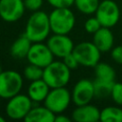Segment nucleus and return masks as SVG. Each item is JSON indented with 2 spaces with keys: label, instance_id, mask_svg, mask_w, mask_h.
<instances>
[{
  "label": "nucleus",
  "instance_id": "nucleus-11",
  "mask_svg": "<svg viewBox=\"0 0 122 122\" xmlns=\"http://www.w3.org/2000/svg\"><path fill=\"white\" fill-rule=\"evenodd\" d=\"M26 58L29 63L44 69L53 61L54 56L47 44L43 42H34L31 44Z\"/></svg>",
  "mask_w": 122,
  "mask_h": 122
},
{
  "label": "nucleus",
  "instance_id": "nucleus-29",
  "mask_svg": "<svg viewBox=\"0 0 122 122\" xmlns=\"http://www.w3.org/2000/svg\"><path fill=\"white\" fill-rule=\"evenodd\" d=\"M72 119L68 117L67 115L63 114L62 113H58V114H55V119H54V122H71Z\"/></svg>",
  "mask_w": 122,
  "mask_h": 122
},
{
  "label": "nucleus",
  "instance_id": "nucleus-5",
  "mask_svg": "<svg viewBox=\"0 0 122 122\" xmlns=\"http://www.w3.org/2000/svg\"><path fill=\"white\" fill-rule=\"evenodd\" d=\"M72 53L83 67L94 68L101 58V51L92 41H83L74 45Z\"/></svg>",
  "mask_w": 122,
  "mask_h": 122
},
{
  "label": "nucleus",
  "instance_id": "nucleus-13",
  "mask_svg": "<svg viewBox=\"0 0 122 122\" xmlns=\"http://www.w3.org/2000/svg\"><path fill=\"white\" fill-rule=\"evenodd\" d=\"M71 119L75 122L100 121V110L91 103L76 106V108L72 111Z\"/></svg>",
  "mask_w": 122,
  "mask_h": 122
},
{
  "label": "nucleus",
  "instance_id": "nucleus-32",
  "mask_svg": "<svg viewBox=\"0 0 122 122\" xmlns=\"http://www.w3.org/2000/svg\"><path fill=\"white\" fill-rule=\"evenodd\" d=\"M121 13H122V6H121Z\"/></svg>",
  "mask_w": 122,
  "mask_h": 122
},
{
  "label": "nucleus",
  "instance_id": "nucleus-2",
  "mask_svg": "<svg viewBox=\"0 0 122 122\" xmlns=\"http://www.w3.org/2000/svg\"><path fill=\"white\" fill-rule=\"evenodd\" d=\"M49 18L52 33L69 34L75 25V16L71 8H54Z\"/></svg>",
  "mask_w": 122,
  "mask_h": 122
},
{
  "label": "nucleus",
  "instance_id": "nucleus-12",
  "mask_svg": "<svg viewBox=\"0 0 122 122\" xmlns=\"http://www.w3.org/2000/svg\"><path fill=\"white\" fill-rule=\"evenodd\" d=\"M26 10L24 0H0V18L8 23L20 20Z\"/></svg>",
  "mask_w": 122,
  "mask_h": 122
},
{
  "label": "nucleus",
  "instance_id": "nucleus-6",
  "mask_svg": "<svg viewBox=\"0 0 122 122\" xmlns=\"http://www.w3.org/2000/svg\"><path fill=\"white\" fill-rule=\"evenodd\" d=\"M71 102V92L66 87L51 88L44 100V105L53 113L64 112Z\"/></svg>",
  "mask_w": 122,
  "mask_h": 122
},
{
  "label": "nucleus",
  "instance_id": "nucleus-27",
  "mask_svg": "<svg viewBox=\"0 0 122 122\" xmlns=\"http://www.w3.org/2000/svg\"><path fill=\"white\" fill-rule=\"evenodd\" d=\"M47 2L54 9V8H71L74 0H47Z\"/></svg>",
  "mask_w": 122,
  "mask_h": 122
},
{
  "label": "nucleus",
  "instance_id": "nucleus-23",
  "mask_svg": "<svg viewBox=\"0 0 122 122\" xmlns=\"http://www.w3.org/2000/svg\"><path fill=\"white\" fill-rule=\"evenodd\" d=\"M102 26L95 15L88 18L84 23V30H86V32L91 33V34H93L94 32H96Z\"/></svg>",
  "mask_w": 122,
  "mask_h": 122
},
{
  "label": "nucleus",
  "instance_id": "nucleus-30",
  "mask_svg": "<svg viewBox=\"0 0 122 122\" xmlns=\"http://www.w3.org/2000/svg\"><path fill=\"white\" fill-rule=\"evenodd\" d=\"M6 121V119L4 118V116H2L1 114H0V122H5Z\"/></svg>",
  "mask_w": 122,
  "mask_h": 122
},
{
  "label": "nucleus",
  "instance_id": "nucleus-14",
  "mask_svg": "<svg viewBox=\"0 0 122 122\" xmlns=\"http://www.w3.org/2000/svg\"><path fill=\"white\" fill-rule=\"evenodd\" d=\"M92 35V42L101 52L110 51L113 48L114 36L111 30V28L101 27Z\"/></svg>",
  "mask_w": 122,
  "mask_h": 122
},
{
  "label": "nucleus",
  "instance_id": "nucleus-17",
  "mask_svg": "<svg viewBox=\"0 0 122 122\" xmlns=\"http://www.w3.org/2000/svg\"><path fill=\"white\" fill-rule=\"evenodd\" d=\"M31 44L32 42L28 38V36L25 33H23L12 42L10 48V52L11 56H13L14 58L17 59L26 58Z\"/></svg>",
  "mask_w": 122,
  "mask_h": 122
},
{
  "label": "nucleus",
  "instance_id": "nucleus-3",
  "mask_svg": "<svg viewBox=\"0 0 122 122\" xmlns=\"http://www.w3.org/2000/svg\"><path fill=\"white\" fill-rule=\"evenodd\" d=\"M71 70L61 61H52L43 69V79L51 88L66 87L71 79Z\"/></svg>",
  "mask_w": 122,
  "mask_h": 122
},
{
  "label": "nucleus",
  "instance_id": "nucleus-19",
  "mask_svg": "<svg viewBox=\"0 0 122 122\" xmlns=\"http://www.w3.org/2000/svg\"><path fill=\"white\" fill-rule=\"evenodd\" d=\"M100 121L122 122V109L115 106H108L100 111Z\"/></svg>",
  "mask_w": 122,
  "mask_h": 122
},
{
  "label": "nucleus",
  "instance_id": "nucleus-15",
  "mask_svg": "<svg viewBox=\"0 0 122 122\" xmlns=\"http://www.w3.org/2000/svg\"><path fill=\"white\" fill-rule=\"evenodd\" d=\"M51 88L49 87V85L45 82L43 78H41L38 80L30 81L28 87L27 94L33 103H41L44 102Z\"/></svg>",
  "mask_w": 122,
  "mask_h": 122
},
{
  "label": "nucleus",
  "instance_id": "nucleus-1",
  "mask_svg": "<svg viewBox=\"0 0 122 122\" xmlns=\"http://www.w3.org/2000/svg\"><path fill=\"white\" fill-rule=\"evenodd\" d=\"M51 32L49 14L44 10L32 11L30 15L26 28L25 34L32 42H43L48 39Z\"/></svg>",
  "mask_w": 122,
  "mask_h": 122
},
{
  "label": "nucleus",
  "instance_id": "nucleus-28",
  "mask_svg": "<svg viewBox=\"0 0 122 122\" xmlns=\"http://www.w3.org/2000/svg\"><path fill=\"white\" fill-rule=\"evenodd\" d=\"M111 56L115 63L122 65V45L113 47L111 50Z\"/></svg>",
  "mask_w": 122,
  "mask_h": 122
},
{
  "label": "nucleus",
  "instance_id": "nucleus-33",
  "mask_svg": "<svg viewBox=\"0 0 122 122\" xmlns=\"http://www.w3.org/2000/svg\"><path fill=\"white\" fill-rule=\"evenodd\" d=\"M2 71V70H1V66H0V71Z\"/></svg>",
  "mask_w": 122,
  "mask_h": 122
},
{
  "label": "nucleus",
  "instance_id": "nucleus-10",
  "mask_svg": "<svg viewBox=\"0 0 122 122\" xmlns=\"http://www.w3.org/2000/svg\"><path fill=\"white\" fill-rule=\"evenodd\" d=\"M46 44L50 48L53 56L61 59L71 53L74 48L73 41L68 34L53 33L52 35L48 37Z\"/></svg>",
  "mask_w": 122,
  "mask_h": 122
},
{
  "label": "nucleus",
  "instance_id": "nucleus-20",
  "mask_svg": "<svg viewBox=\"0 0 122 122\" xmlns=\"http://www.w3.org/2000/svg\"><path fill=\"white\" fill-rule=\"evenodd\" d=\"M99 3V0H74L73 6L81 13L90 15L95 13Z\"/></svg>",
  "mask_w": 122,
  "mask_h": 122
},
{
  "label": "nucleus",
  "instance_id": "nucleus-18",
  "mask_svg": "<svg viewBox=\"0 0 122 122\" xmlns=\"http://www.w3.org/2000/svg\"><path fill=\"white\" fill-rule=\"evenodd\" d=\"M94 74L95 79L107 81V82H114L115 80V71L114 69L108 63L98 62L94 66Z\"/></svg>",
  "mask_w": 122,
  "mask_h": 122
},
{
  "label": "nucleus",
  "instance_id": "nucleus-7",
  "mask_svg": "<svg viewBox=\"0 0 122 122\" xmlns=\"http://www.w3.org/2000/svg\"><path fill=\"white\" fill-rule=\"evenodd\" d=\"M32 104L33 102L28 96V94L19 92L8 99L5 112L7 116L10 119L24 120L26 115L29 113L30 110L32 108Z\"/></svg>",
  "mask_w": 122,
  "mask_h": 122
},
{
  "label": "nucleus",
  "instance_id": "nucleus-21",
  "mask_svg": "<svg viewBox=\"0 0 122 122\" xmlns=\"http://www.w3.org/2000/svg\"><path fill=\"white\" fill-rule=\"evenodd\" d=\"M114 82H107V81H102V80L95 79L93 81L95 97L103 98V97L110 96L111 92H112V88Z\"/></svg>",
  "mask_w": 122,
  "mask_h": 122
},
{
  "label": "nucleus",
  "instance_id": "nucleus-26",
  "mask_svg": "<svg viewBox=\"0 0 122 122\" xmlns=\"http://www.w3.org/2000/svg\"><path fill=\"white\" fill-rule=\"evenodd\" d=\"M62 61L65 63V65H66L71 71H73V70L77 69L78 66H80L79 63H78V61H77V59H76V57L73 55L72 52L70 53V54H68L67 56H65V57L62 59Z\"/></svg>",
  "mask_w": 122,
  "mask_h": 122
},
{
  "label": "nucleus",
  "instance_id": "nucleus-4",
  "mask_svg": "<svg viewBox=\"0 0 122 122\" xmlns=\"http://www.w3.org/2000/svg\"><path fill=\"white\" fill-rule=\"evenodd\" d=\"M24 76L18 71L5 70L0 71V96L3 99H10L19 93L23 88Z\"/></svg>",
  "mask_w": 122,
  "mask_h": 122
},
{
  "label": "nucleus",
  "instance_id": "nucleus-22",
  "mask_svg": "<svg viewBox=\"0 0 122 122\" xmlns=\"http://www.w3.org/2000/svg\"><path fill=\"white\" fill-rule=\"evenodd\" d=\"M23 76L29 81H34L43 77V68L29 63L23 71Z\"/></svg>",
  "mask_w": 122,
  "mask_h": 122
},
{
  "label": "nucleus",
  "instance_id": "nucleus-8",
  "mask_svg": "<svg viewBox=\"0 0 122 122\" xmlns=\"http://www.w3.org/2000/svg\"><path fill=\"white\" fill-rule=\"evenodd\" d=\"M95 16L102 27L112 28L120 20L122 15L121 8L113 0H103L99 3L95 11Z\"/></svg>",
  "mask_w": 122,
  "mask_h": 122
},
{
  "label": "nucleus",
  "instance_id": "nucleus-24",
  "mask_svg": "<svg viewBox=\"0 0 122 122\" xmlns=\"http://www.w3.org/2000/svg\"><path fill=\"white\" fill-rule=\"evenodd\" d=\"M110 96L112 97V101L116 105L122 106V83L121 82H114L112 88Z\"/></svg>",
  "mask_w": 122,
  "mask_h": 122
},
{
  "label": "nucleus",
  "instance_id": "nucleus-31",
  "mask_svg": "<svg viewBox=\"0 0 122 122\" xmlns=\"http://www.w3.org/2000/svg\"><path fill=\"white\" fill-rule=\"evenodd\" d=\"M1 99H2V98H1V96H0V105H1Z\"/></svg>",
  "mask_w": 122,
  "mask_h": 122
},
{
  "label": "nucleus",
  "instance_id": "nucleus-25",
  "mask_svg": "<svg viewBox=\"0 0 122 122\" xmlns=\"http://www.w3.org/2000/svg\"><path fill=\"white\" fill-rule=\"evenodd\" d=\"M24 4L26 10H29L30 11H36L41 10L44 4V0H24Z\"/></svg>",
  "mask_w": 122,
  "mask_h": 122
},
{
  "label": "nucleus",
  "instance_id": "nucleus-16",
  "mask_svg": "<svg viewBox=\"0 0 122 122\" xmlns=\"http://www.w3.org/2000/svg\"><path fill=\"white\" fill-rule=\"evenodd\" d=\"M55 113H53L45 105L35 106L30 110L25 117L26 122H54Z\"/></svg>",
  "mask_w": 122,
  "mask_h": 122
},
{
  "label": "nucleus",
  "instance_id": "nucleus-9",
  "mask_svg": "<svg viewBox=\"0 0 122 122\" xmlns=\"http://www.w3.org/2000/svg\"><path fill=\"white\" fill-rule=\"evenodd\" d=\"M71 92V101L74 105L80 106L91 103L95 97L93 81L90 79H80L73 86Z\"/></svg>",
  "mask_w": 122,
  "mask_h": 122
}]
</instances>
